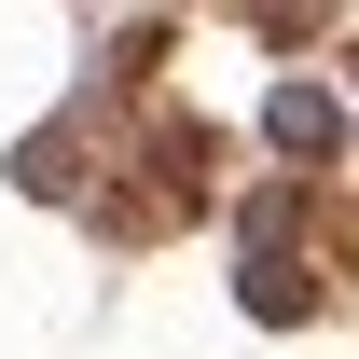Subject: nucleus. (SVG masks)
Segmentation results:
<instances>
[{
	"instance_id": "nucleus-1",
	"label": "nucleus",
	"mask_w": 359,
	"mask_h": 359,
	"mask_svg": "<svg viewBox=\"0 0 359 359\" xmlns=\"http://www.w3.org/2000/svg\"><path fill=\"white\" fill-rule=\"evenodd\" d=\"M249 304H263V318H304V304H318L304 194H263V208H249Z\"/></svg>"
}]
</instances>
